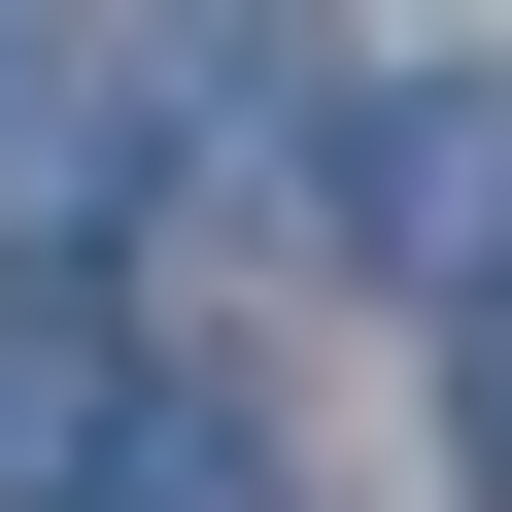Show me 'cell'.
I'll list each match as a JSON object with an SVG mask.
<instances>
[{"label":"cell","instance_id":"1","mask_svg":"<svg viewBox=\"0 0 512 512\" xmlns=\"http://www.w3.org/2000/svg\"><path fill=\"white\" fill-rule=\"evenodd\" d=\"M342 239H376V274H478V239H512V103H478V69H410V103L342 137Z\"/></svg>","mask_w":512,"mask_h":512},{"label":"cell","instance_id":"2","mask_svg":"<svg viewBox=\"0 0 512 512\" xmlns=\"http://www.w3.org/2000/svg\"><path fill=\"white\" fill-rule=\"evenodd\" d=\"M103 410H137V342L69 274H0V512H103Z\"/></svg>","mask_w":512,"mask_h":512},{"label":"cell","instance_id":"3","mask_svg":"<svg viewBox=\"0 0 512 512\" xmlns=\"http://www.w3.org/2000/svg\"><path fill=\"white\" fill-rule=\"evenodd\" d=\"M103 512H274V444L239 410H103Z\"/></svg>","mask_w":512,"mask_h":512},{"label":"cell","instance_id":"4","mask_svg":"<svg viewBox=\"0 0 512 512\" xmlns=\"http://www.w3.org/2000/svg\"><path fill=\"white\" fill-rule=\"evenodd\" d=\"M35 137H69V0H0V171H35Z\"/></svg>","mask_w":512,"mask_h":512},{"label":"cell","instance_id":"5","mask_svg":"<svg viewBox=\"0 0 512 512\" xmlns=\"http://www.w3.org/2000/svg\"><path fill=\"white\" fill-rule=\"evenodd\" d=\"M444 444H478V512H512V308H478V342H444Z\"/></svg>","mask_w":512,"mask_h":512}]
</instances>
